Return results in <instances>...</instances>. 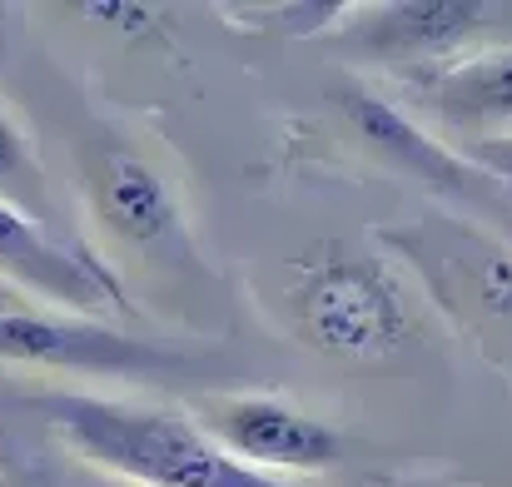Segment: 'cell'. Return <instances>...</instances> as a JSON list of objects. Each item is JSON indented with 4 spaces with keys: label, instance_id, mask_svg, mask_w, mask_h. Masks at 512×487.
<instances>
[{
    "label": "cell",
    "instance_id": "obj_14",
    "mask_svg": "<svg viewBox=\"0 0 512 487\" xmlns=\"http://www.w3.org/2000/svg\"><path fill=\"white\" fill-rule=\"evenodd\" d=\"M20 309H35L20 289H10V284H0V314H20Z\"/></svg>",
    "mask_w": 512,
    "mask_h": 487
},
{
    "label": "cell",
    "instance_id": "obj_11",
    "mask_svg": "<svg viewBox=\"0 0 512 487\" xmlns=\"http://www.w3.org/2000/svg\"><path fill=\"white\" fill-rule=\"evenodd\" d=\"M0 199H5L10 209H20L30 224L50 229V224H45V219H50L45 174H40V164H35V155H30L25 135L10 125L5 110H0Z\"/></svg>",
    "mask_w": 512,
    "mask_h": 487
},
{
    "label": "cell",
    "instance_id": "obj_3",
    "mask_svg": "<svg viewBox=\"0 0 512 487\" xmlns=\"http://www.w3.org/2000/svg\"><path fill=\"white\" fill-rule=\"evenodd\" d=\"M0 358L5 363H35V368H65L90 378H130V383H174V378H204V358L140 343L120 328L80 314H45L20 309L0 314Z\"/></svg>",
    "mask_w": 512,
    "mask_h": 487
},
{
    "label": "cell",
    "instance_id": "obj_5",
    "mask_svg": "<svg viewBox=\"0 0 512 487\" xmlns=\"http://www.w3.org/2000/svg\"><path fill=\"white\" fill-rule=\"evenodd\" d=\"M214 428H219L214 443L254 473H264V468L319 473L343 458V438L329 423H319L289 403H274V398H234L219 408Z\"/></svg>",
    "mask_w": 512,
    "mask_h": 487
},
{
    "label": "cell",
    "instance_id": "obj_9",
    "mask_svg": "<svg viewBox=\"0 0 512 487\" xmlns=\"http://www.w3.org/2000/svg\"><path fill=\"white\" fill-rule=\"evenodd\" d=\"M433 105L448 120H498L512 115V45L508 50H488L473 55L463 65H448L433 80Z\"/></svg>",
    "mask_w": 512,
    "mask_h": 487
},
{
    "label": "cell",
    "instance_id": "obj_1",
    "mask_svg": "<svg viewBox=\"0 0 512 487\" xmlns=\"http://www.w3.org/2000/svg\"><path fill=\"white\" fill-rule=\"evenodd\" d=\"M35 408L50 418L65 448L130 487H284L224 453L199 423L165 408L90 393H40Z\"/></svg>",
    "mask_w": 512,
    "mask_h": 487
},
{
    "label": "cell",
    "instance_id": "obj_6",
    "mask_svg": "<svg viewBox=\"0 0 512 487\" xmlns=\"http://www.w3.org/2000/svg\"><path fill=\"white\" fill-rule=\"evenodd\" d=\"M493 10L473 0H413V5H363L353 10L348 45L373 60H433L458 50Z\"/></svg>",
    "mask_w": 512,
    "mask_h": 487
},
{
    "label": "cell",
    "instance_id": "obj_4",
    "mask_svg": "<svg viewBox=\"0 0 512 487\" xmlns=\"http://www.w3.org/2000/svg\"><path fill=\"white\" fill-rule=\"evenodd\" d=\"M0 284L20 289L25 299H45L55 309H70L80 319L90 314H130V299L120 289V279L85 249V244H65L50 229L30 224L20 209H10L0 199Z\"/></svg>",
    "mask_w": 512,
    "mask_h": 487
},
{
    "label": "cell",
    "instance_id": "obj_13",
    "mask_svg": "<svg viewBox=\"0 0 512 487\" xmlns=\"http://www.w3.org/2000/svg\"><path fill=\"white\" fill-rule=\"evenodd\" d=\"M473 164L488 169V174H498V179H512V140H483L473 150Z\"/></svg>",
    "mask_w": 512,
    "mask_h": 487
},
{
    "label": "cell",
    "instance_id": "obj_7",
    "mask_svg": "<svg viewBox=\"0 0 512 487\" xmlns=\"http://www.w3.org/2000/svg\"><path fill=\"white\" fill-rule=\"evenodd\" d=\"M90 204H95V219L130 244H160L179 234V204L170 184L160 179L155 164L130 150L100 155L90 179Z\"/></svg>",
    "mask_w": 512,
    "mask_h": 487
},
{
    "label": "cell",
    "instance_id": "obj_2",
    "mask_svg": "<svg viewBox=\"0 0 512 487\" xmlns=\"http://www.w3.org/2000/svg\"><path fill=\"white\" fill-rule=\"evenodd\" d=\"M299 338L334 363H378L408 338V304L378 259H324L294 294Z\"/></svg>",
    "mask_w": 512,
    "mask_h": 487
},
{
    "label": "cell",
    "instance_id": "obj_10",
    "mask_svg": "<svg viewBox=\"0 0 512 487\" xmlns=\"http://www.w3.org/2000/svg\"><path fill=\"white\" fill-rule=\"evenodd\" d=\"M428 264L438 269L433 274L438 284L453 279L458 294L468 289V299H473V309L483 319H493V324H503L512 333V259L503 249H488L478 239H453L448 254L443 259H428Z\"/></svg>",
    "mask_w": 512,
    "mask_h": 487
},
{
    "label": "cell",
    "instance_id": "obj_12",
    "mask_svg": "<svg viewBox=\"0 0 512 487\" xmlns=\"http://www.w3.org/2000/svg\"><path fill=\"white\" fill-rule=\"evenodd\" d=\"M85 15L100 20V25H120V35H140L160 20L155 5H85Z\"/></svg>",
    "mask_w": 512,
    "mask_h": 487
},
{
    "label": "cell",
    "instance_id": "obj_8",
    "mask_svg": "<svg viewBox=\"0 0 512 487\" xmlns=\"http://www.w3.org/2000/svg\"><path fill=\"white\" fill-rule=\"evenodd\" d=\"M343 110L353 115V125L383 150V155H393L398 164H408V169H418V174H428L433 184H453V189H468V184H488L483 179V169L478 164H463L458 155H448V150H438L418 125H408L393 105H383L378 95H363V90H348L343 95Z\"/></svg>",
    "mask_w": 512,
    "mask_h": 487
}]
</instances>
